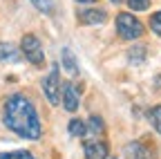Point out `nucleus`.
<instances>
[{
  "mask_svg": "<svg viewBox=\"0 0 161 159\" xmlns=\"http://www.w3.org/2000/svg\"><path fill=\"white\" fill-rule=\"evenodd\" d=\"M3 121L11 132H16L23 139H31V141H36L40 132H43V126L38 121V112H36L34 103L23 94H11L5 101Z\"/></svg>",
  "mask_w": 161,
  "mask_h": 159,
  "instance_id": "obj_1",
  "label": "nucleus"
},
{
  "mask_svg": "<svg viewBox=\"0 0 161 159\" xmlns=\"http://www.w3.org/2000/svg\"><path fill=\"white\" fill-rule=\"evenodd\" d=\"M116 31H119L121 38H125V41H136V38L143 34V25H141V20L132 14H119Z\"/></svg>",
  "mask_w": 161,
  "mask_h": 159,
  "instance_id": "obj_2",
  "label": "nucleus"
},
{
  "mask_svg": "<svg viewBox=\"0 0 161 159\" xmlns=\"http://www.w3.org/2000/svg\"><path fill=\"white\" fill-rule=\"evenodd\" d=\"M20 52L25 54V58H27L31 65H43L45 63L43 45H40V41H38L34 34H25L23 36V41H20Z\"/></svg>",
  "mask_w": 161,
  "mask_h": 159,
  "instance_id": "obj_3",
  "label": "nucleus"
},
{
  "mask_svg": "<svg viewBox=\"0 0 161 159\" xmlns=\"http://www.w3.org/2000/svg\"><path fill=\"white\" fill-rule=\"evenodd\" d=\"M43 92L47 96V101L52 105H58L60 103V78H58V67L54 65L52 72L47 74V78L43 81Z\"/></svg>",
  "mask_w": 161,
  "mask_h": 159,
  "instance_id": "obj_4",
  "label": "nucleus"
},
{
  "mask_svg": "<svg viewBox=\"0 0 161 159\" xmlns=\"http://www.w3.org/2000/svg\"><path fill=\"white\" fill-rule=\"evenodd\" d=\"M85 159H108L110 150H108V144L101 141V139H94V141H85Z\"/></svg>",
  "mask_w": 161,
  "mask_h": 159,
  "instance_id": "obj_5",
  "label": "nucleus"
},
{
  "mask_svg": "<svg viewBox=\"0 0 161 159\" xmlns=\"http://www.w3.org/2000/svg\"><path fill=\"white\" fill-rule=\"evenodd\" d=\"M78 103H80V99H78V90L74 83H65L63 85V108L67 112H76L78 110Z\"/></svg>",
  "mask_w": 161,
  "mask_h": 159,
  "instance_id": "obj_6",
  "label": "nucleus"
},
{
  "mask_svg": "<svg viewBox=\"0 0 161 159\" xmlns=\"http://www.w3.org/2000/svg\"><path fill=\"white\" fill-rule=\"evenodd\" d=\"M78 20L83 25H103L108 20L105 9H83L78 11Z\"/></svg>",
  "mask_w": 161,
  "mask_h": 159,
  "instance_id": "obj_7",
  "label": "nucleus"
},
{
  "mask_svg": "<svg viewBox=\"0 0 161 159\" xmlns=\"http://www.w3.org/2000/svg\"><path fill=\"white\" fill-rule=\"evenodd\" d=\"M123 152H125L128 159H154L152 152H150V148H148L146 144H141V141H132V144H128Z\"/></svg>",
  "mask_w": 161,
  "mask_h": 159,
  "instance_id": "obj_8",
  "label": "nucleus"
},
{
  "mask_svg": "<svg viewBox=\"0 0 161 159\" xmlns=\"http://www.w3.org/2000/svg\"><path fill=\"white\" fill-rule=\"evenodd\" d=\"M60 58H63V67H65V72L74 76V74L78 72V61H76L74 52H72L69 47H63V54H60Z\"/></svg>",
  "mask_w": 161,
  "mask_h": 159,
  "instance_id": "obj_9",
  "label": "nucleus"
},
{
  "mask_svg": "<svg viewBox=\"0 0 161 159\" xmlns=\"http://www.w3.org/2000/svg\"><path fill=\"white\" fill-rule=\"evenodd\" d=\"M0 61L18 63V61H20V52H18L11 43H0Z\"/></svg>",
  "mask_w": 161,
  "mask_h": 159,
  "instance_id": "obj_10",
  "label": "nucleus"
},
{
  "mask_svg": "<svg viewBox=\"0 0 161 159\" xmlns=\"http://www.w3.org/2000/svg\"><path fill=\"white\" fill-rule=\"evenodd\" d=\"M128 58H130V63L132 65H141L143 63V58H146V47L143 45H136L128 52Z\"/></svg>",
  "mask_w": 161,
  "mask_h": 159,
  "instance_id": "obj_11",
  "label": "nucleus"
},
{
  "mask_svg": "<svg viewBox=\"0 0 161 159\" xmlns=\"http://www.w3.org/2000/svg\"><path fill=\"white\" fill-rule=\"evenodd\" d=\"M67 130H69V134L72 137H85V123L80 121V119H69V126H67Z\"/></svg>",
  "mask_w": 161,
  "mask_h": 159,
  "instance_id": "obj_12",
  "label": "nucleus"
},
{
  "mask_svg": "<svg viewBox=\"0 0 161 159\" xmlns=\"http://www.w3.org/2000/svg\"><path fill=\"white\" fill-rule=\"evenodd\" d=\"M148 121L154 126V130L161 134V105H154L150 112H148Z\"/></svg>",
  "mask_w": 161,
  "mask_h": 159,
  "instance_id": "obj_13",
  "label": "nucleus"
},
{
  "mask_svg": "<svg viewBox=\"0 0 161 159\" xmlns=\"http://www.w3.org/2000/svg\"><path fill=\"white\" fill-rule=\"evenodd\" d=\"M29 3L38 9V11H43V14H52L54 11V0H29Z\"/></svg>",
  "mask_w": 161,
  "mask_h": 159,
  "instance_id": "obj_14",
  "label": "nucleus"
},
{
  "mask_svg": "<svg viewBox=\"0 0 161 159\" xmlns=\"http://www.w3.org/2000/svg\"><path fill=\"white\" fill-rule=\"evenodd\" d=\"M0 159H36V157L27 150H14V152H3Z\"/></svg>",
  "mask_w": 161,
  "mask_h": 159,
  "instance_id": "obj_15",
  "label": "nucleus"
},
{
  "mask_svg": "<svg viewBox=\"0 0 161 159\" xmlns=\"http://www.w3.org/2000/svg\"><path fill=\"white\" fill-rule=\"evenodd\" d=\"M128 5L132 11H146L150 7V0H128Z\"/></svg>",
  "mask_w": 161,
  "mask_h": 159,
  "instance_id": "obj_16",
  "label": "nucleus"
},
{
  "mask_svg": "<svg viewBox=\"0 0 161 159\" xmlns=\"http://www.w3.org/2000/svg\"><path fill=\"white\" fill-rule=\"evenodd\" d=\"M90 130L94 134H101L103 132V121H101V116H90Z\"/></svg>",
  "mask_w": 161,
  "mask_h": 159,
  "instance_id": "obj_17",
  "label": "nucleus"
},
{
  "mask_svg": "<svg viewBox=\"0 0 161 159\" xmlns=\"http://www.w3.org/2000/svg\"><path fill=\"white\" fill-rule=\"evenodd\" d=\"M150 27H152V31H154L157 36H161V11H157V14L150 18Z\"/></svg>",
  "mask_w": 161,
  "mask_h": 159,
  "instance_id": "obj_18",
  "label": "nucleus"
},
{
  "mask_svg": "<svg viewBox=\"0 0 161 159\" xmlns=\"http://www.w3.org/2000/svg\"><path fill=\"white\" fill-rule=\"evenodd\" d=\"M78 3H94V0H78Z\"/></svg>",
  "mask_w": 161,
  "mask_h": 159,
  "instance_id": "obj_19",
  "label": "nucleus"
},
{
  "mask_svg": "<svg viewBox=\"0 0 161 159\" xmlns=\"http://www.w3.org/2000/svg\"><path fill=\"white\" fill-rule=\"evenodd\" d=\"M112 3H114V5H119V3H121V0H112Z\"/></svg>",
  "mask_w": 161,
  "mask_h": 159,
  "instance_id": "obj_20",
  "label": "nucleus"
}]
</instances>
